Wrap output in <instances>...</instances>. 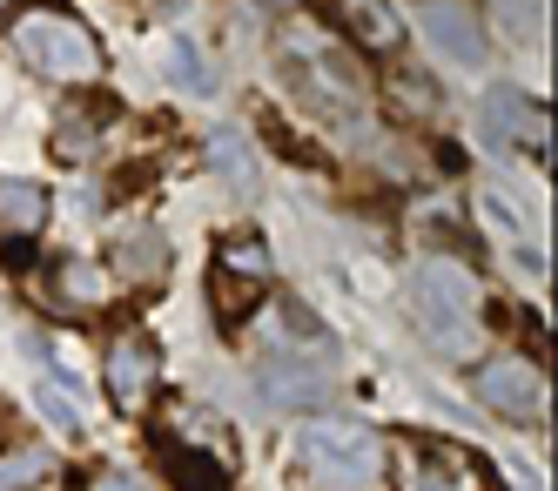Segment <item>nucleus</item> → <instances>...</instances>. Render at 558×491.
Wrapping results in <instances>:
<instances>
[{"label":"nucleus","instance_id":"obj_10","mask_svg":"<svg viewBox=\"0 0 558 491\" xmlns=\"http://www.w3.org/2000/svg\"><path fill=\"white\" fill-rule=\"evenodd\" d=\"M155 371H162V363H155V344L148 337H122V344L108 350V391H114V404L135 411V404L155 391Z\"/></svg>","mask_w":558,"mask_h":491},{"label":"nucleus","instance_id":"obj_7","mask_svg":"<svg viewBox=\"0 0 558 491\" xmlns=\"http://www.w3.org/2000/svg\"><path fill=\"white\" fill-rule=\"evenodd\" d=\"M477 397H485L498 418H511V424H538L545 418V378H538V363H525V357L477 363Z\"/></svg>","mask_w":558,"mask_h":491},{"label":"nucleus","instance_id":"obj_4","mask_svg":"<svg viewBox=\"0 0 558 491\" xmlns=\"http://www.w3.org/2000/svg\"><path fill=\"white\" fill-rule=\"evenodd\" d=\"M290 81H296V95L310 108H324V115H356L364 108V74H356V61L343 48H330L324 34H303V48L290 55Z\"/></svg>","mask_w":558,"mask_h":491},{"label":"nucleus","instance_id":"obj_3","mask_svg":"<svg viewBox=\"0 0 558 491\" xmlns=\"http://www.w3.org/2000/svg\"><path fill=\"white\" fill-rule=\"evenodd\" d=\"M390 478H397V491H492L485 458L464 452V444H445V438H397Z\"/></svg>","mask_w":558,"mask_h":491},{"label":"nucleus","instance_id":"obj_21","mask_svg":"<svg viewBox=\"0 0 558 491\" xmlns=\"http://www.w3.org/2000/svg\"><path fill=\"white\" fill-rule=\"evenodd\" d=\"M61 290H68V297H82V303H95V297H101V270L68 263V270H61Z\"/></svg>","mask_w":558,"mask_h":491},{"label":"nucleus","instance_id":"obj_24","mask_svg":"<svg viewBox=\"0 0 558 491\" xmlns=\"http://www.w3.org/2000/svg\"><path fill=\"white\" fill-rule=\"evenodd\" d=\"M95 491H142V484H135V478H101Z\"/></svg>","mask_w":558,"mask_h":491},{"label":"nucleus","instance_id":"obj_6","mask_svg":"<svg viewBox=\"0 0 558 491\" xmlns=\"http://www.w3.org/2000/svg\"><path fill=\"white\" fill-rule=\"evenodd\" d=\"M477 135H485L498 155H545L551 148V115L538 95L525 88H492L485 101H477Z\"/></svg>","mask_w":558,"mask_h":491},{"label":"nucleus","instance_id":"obj_12","mask_svg":"<svg viewBox=\"0 0 558 491\" xmlns=\"http://www.w3.org/2000/svg\"><path fill=\"white\" fill-rule=\"evenodd\" d=\"M162 458H169V478H175V491H229V465L216 458V452H182V444L169 438L162 444Z\"/></svg>","mask_w":558,"mask_h":491},{"label":"nucleus","instance_id":"obj_19","mask_svg":"<svg viewBox=\"0 0 558 491\" xmlns=\"http://www.w3.org/2000/svg\"><path fill=\"white\" fill-rule=\"evenodd\" d=\"M390 95H397V108H411V115H437V108H445L424 74H397V81H390Z\"/></svg>","mask_w":558,"mask_h":491},{"label":"nucleus","instance_id":"obj_5","mask_svg":"<svg viewBox=\"0 0 558 491\" xmlns=\"http://www.w3.org/2000/svg\"><path fill=\"white\" fill-rule=\"evenodd\" d=\"M296 458H303L316 478L356 484V478L377 465V438H371V424H356V418H310V424L296 431Z\"/></svg>","mask_w":558,"mask_h":491},{"label":"nucleus","instance_id":"obj_2","mask_svg":"<svg viewBox=\"0 0 558 491\" xmlns=\"http://www.w3.org/2000/svg\"><path fill=\"white\" fill-rule=\"evenodd\" d=\"M14 55L27 68L54 74V81H95L101 74V40L68 8H21L14 14Z\"/></svg>","mask_w":558,"mask_h":491},{"label":"nucleus","instance_id":"obj_22","mask_svg":"<svg viewBox=\"0 0 558 491\" xmlns=\"http://www.w3.org/2000/svg\"><path fill=\"white\" fill-rule=\"evenodd\" d=\"M222 270H250V276H269V256H263V242H229V250H222Z\"/></svg>","mask_w":558,"mask_h":491},{"label":"nucleus","instance_id":"obj_20","mask_svg":"<svg viewBox=\"0 0 558 491\" xmlns=\"http://www.w3.org/2000/svg\"><path fill=\"white\" fill-rule=\"evenodd\" d=\"M48 478V458L41 452H27V458H0V491H34Z\"/></svg>","mask_w":558,"mask_h":491},{"label":"nucleus","instance_id":"obj_13","mask_svg":"<svg viewBox=\"0 0 558 491\" xmlns=\"http://www.w3.org/2000/svg\"><path fill=\"white\" fill-rule=\"evenodd\" d=\"M492 21L511 48H538L545 40V0H492Z\"/></svg>","mask_w":558,"mask_h":491},{"label":"nucleus","instance_id":"obj_8","mask_svg":"<svg viewBox=\"0 0 558 491\" xmlns=\"http://www.w3.org/2000/svg\"><path fill=\"white\" fill-rule=\"evenodd\" d=\"M256 391L276 404V411H324V404L337 397V378L330 371H316V363H296V357H269L263 371H256Z\"/></svg>","mask_w":558,"mask_h":491},{"label":"nucleus","instance_id":"obj_18","mask_svg":"<svg viewBox=\"0 0 558 491\" xmlns=\"http://www.w3.org/2000/svg\"><path fill=\"white\" fill-rule=\"evenodd\" d=\"M122 276H162V236L155 229H135V236H122Z\"/></svg>","mask_w":558,"mask_h":491},{"label":"nucleus","instance_id":"obj_25","mask_svg":"<svg viewBox=\"0 0 558 491\" xmlns=\"http://www.w3.org/2000/svg\"><path fill=\"white\" fill-rule=\"evenodd\" d=\"M0 8H8V0H0Z\"/></svg>","mask_w":558,"mask_h":491},{"label":"nucleus","instance_id":"obj_14","mask_svg":"<svg viewBox=\"0 0 558 491\" xmlns=\"http://www.w3.org/2000/svg\"><path fill=\"white\" fill-rule=\"evenodd\" d=\"M0 223H8V229H41L48 223V195L34 182H8V189H0Z\"/></svg>","mask_w":558,"mask_h":491},{"label":"nucleus","instance_id":"obj_9","mask_svg":"<svg viewBox=\"0 0 558 491\" xmlns=\"http://www.w3.org/2000/svg\"><path fill=\"white\" fill-rule=\"evenodd\" d=\"M424 34L437 40V55L445 61H458V68H485V34H477V21H471V8H458V0H424Z\"/></svg>","mask_w":558,"mask_h":491},{"label":"nucleus","instance_id":"obj_23","mask_svg":"<svg viewBox=\"0 0 558 491\" xmlns=\"http://www.w3.org/2000/svg\"><path fill=\"white\" fill-rule=\"evenodd\" d=\"M477 202H485V223H492V229H505V236H518V229H525V216H518V209H511V202H505L498 189H492V195H477Z\"/></svg>","mask_w":558,"mask_h":491},{"label":"nucleus","instance_id":"obj_15","mask_svg":"<svg viewBox=\"0 0 558 491\" xmlns=\"http://www.w3.org/2000/svg\"><path fill=\"white\" fill-rule=\"evenodd\" d=\"M169 81L189 88V95H216V74H209V61H203L195 40H175V48H169Z\"/></svg>","mask_w":558,"mask_h":491},{"label":"nucleus","instance_id":"obj_1","mask_svg":"<svg viewBox=\"0 0 558 491\" xmlns=\"http://www.w3.org/2000/svg\"><path fill=\"white\" fill-rule=\"evenodd\" d=\"M404 316L411 331L445 350V357H471L477 350V331H485V297H477V276L451 256H424L411 276H404Z\"/></svg>","mask_w":558,"mask_h":491},{"label":"nucleus","instance_id":"obj_11","mask_svg":"<svg viewBox=\"0 0 558 491\" xmlns=\"http://www.w3.org/2000/svg\"><path fill=\"white\" fill-rule=\"evenodd\" d=\"M337 14L350 27V40H364L371 55H390L397 40H404V21H397L384 0H337Z\"/></svg>","mask_w":558,"mask_h":491},{"label":"nucleus","instance_id":"obj_16","mask_svg":"<svg viewBox=\"0 0 558 491\" xmlns=\"http://www.w3.org/2000/svg\"><path fill=\"white\" fill-rule=\"evenodd\" d=\"M209 155H216V169H222L229 182H243V189H256V155H250V142L235 135V129H222V135L209 142Z\"/></svg>","mask_w":558,"mask_h":491},{"label":"nucleus","instance_id":"obj_17","mask_svg":"<svg viewBox=\"0 0 558 491\" xmlns=\"http://www.w3.org/2000/svg\"><path fill=\"white\" fill-rule=\"evenodd\" d=\"M34 411H41L54 431H82L88 424V411H82V397H68L61 384H34Z\"/></svg>","mask_w":558,"mask_h":491}]
</instances>
